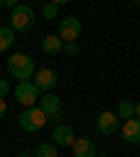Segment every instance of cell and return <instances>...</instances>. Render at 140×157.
<instances>
[{"mask_svg": "<svg viewBox=\"0 0 140 157\" xmlns=\"http://www.w3.org/2000/svg\"><path fill=\"white\" fill-rule=\"evenodd\" d=\"M6 118V98H0V121Z\"/></svg>", "mask_w": 140, "mask_h": 157, "instance_id": "obj_20", "label": "cell"}, {"mask_svg": "<svg viewBox=\"0 0 140 157\" xmlns=\"http://www.w3.org/2000/svg\"><path fill=\"white\" fill-rule=\"evenodd\" d=\"M73 140H76V132H73L70 124H56L53 126V132H51L53 146H73Z\"/></svg>", "mask_w": 140, "mask_h": 157, "instance_id": "obj_9", "label": "cell"}, {"mask_svg": "<svg viewBox=\"0 0 140 157\" xmlns=\"http://www.w3.org/2000/svg\"><path fill=\"white\" fill-rule=\"evenodd\" d=\"M17 157H34V151H20Z\"/></svg>", "mask_w": 140, "mask_h": 157, "instance_id": "obj_22", "label": "cell"}, {"mask_svg": "<svg viewBox=\"0 0 140 157\" xmlns=\"http://www.w3.org/2000/svg\"><path fill=\"white\" fill-rule=\"evenodd\" d=\"M31 82L36 84V90H39V93H51V90L56 87V82H59V76H56V70H53V67H36V73H34Z\"/></svg>", "mask_w": 140, "mask_h": 157, "instance_id": "obj_8", "label": "cell"}, {"mask_svg": "<svg viewBox=\"0 0 140 157\" xmlns=\"http://www.w3.org/2000/svg\"><path fill=\"white\" fill-rule=\"evenodd\" d=\"M45 124H48V115L39 107H25L20 112V126L25 132H39V129H45Z\"/></svg>", "mask_w": 140, "mask_h": 157, "instance_id": "obj_4", "label": "cell"}, {"mask_svg": "<svg viewBox=\"0 0 140 157\" xmlns=\"http://www.w3.org/2000/svg\"><path fill=\"white\" fill-rule=\"evenodd\" d=\"M20 6V0H0V9H14Z\"/></svg>", "mask_w": 140, "mask_h": 157, "instance_id": "obj_19", "label": "cell"}, {"mask_svg": "<svg viewBox=\"0 0 140 157\" xmlns=\"http://www.w3.org/2000/svg\"><path fill=\"white\" fill-rule=\"evenodd\" d=\"M134 118H140V101L134 104Z\"/></svg>", "mask_w": 140, "mask_h": 157, "instance_id": "obj_23", "label": "cell"}, {"mask_svg": "<svg viewBox=\"0 0 140 157\" xmlns=\"http://www.w3.org/2000/svg\"><path fill=\"white\" fill-rule=\"evenodd\" d=\"M9 93H11V84L6 82V78H0V98H6Z\"/></svg>", "mask_w": 140, "mask_h": 157, "instance_id": "obj_18", "label": "cell"}, {"mask_svg": "<svg viewBox=\"0 0 140 157\" xmlns=\"http://www.w3.org/2000/svg\"><path fill=\"white\" fill-rule=\"evenodd\" d=\"M121 137H123V143H129V146L140 143V118H129V121L121 124Z\"/></svg>", "mask_w": 140, "mask_h": 157, "instance_id": "obj_10", "label": "cell"}, {"mask_svg": "<svg viewBox=\"0 0 140 157\" xmlns=\"http://www.w3.org/2000/svg\"><path fill=\"white\" fill-rule=\"evenodd\" d=\"M115 115L121 118V121H129V118H134V101H129V98H121L115 107Z\"/></svg>", "mask_w": 140, "mask_h": 157, "instance_id": "obj_13", "label": "cell"}, {"mask_svg": "<svg viewBox=\"0 0 140 157\" xmlns=\"http://www.w3.org/2000/svg\"><path fill=\"white\" fill-rule=\"evenodd\" d=\"M11 95H14V101L25 109V107H36V101H39L42 93L36 90L34 82H17V87H11Z\"/></svg>", "mask_w": 140, "mask_h": 157, "instance_id": "obj_3", "label": "cell"}, {"mask_svg": "<svg viewBox=\"0 0 140 157\" xmlns=\"http://www.w3.org/2000/svg\"><path fill=\"white\" fill-rule=\"evenodd\" d=\"M62 53H67V56H76V53H78V45H76V42H65Z\"/></svg>", "mask_w": 140, "mask_h": 157, "instance_id": "obj_17", "label": "cell"}, {"mask_svg": "<svg viewBox=\"0 0 140 157\" xmlns=\"http://www.w3.org/2000/svg\"><path fill=\"white\" fill-rule=\"evenodd\" d=\"M6 67H9V73L17 78V82H31L34 73H36V65H34V59L28 53H11Z\"/></svg>", "mask_w": 140, "mask_h": 157, "instance_id": "obj_1", "label": "cell"}, {"mask_svg": "<svg viewBox=\"0 0 140 157\" xmlns=\"http://www.w3.org/2000/svg\"><path fill=\"white\" fill-rule=\"evenodd\" d=\"M134 3H140V0H134Z\"/></svg>", "mask_w": 140, "mask_h": 157, "instance_id": "obj_24", "label": "cell"}, {"mask_svg": "<svg viewBox=\"0 0 140 157\" xmlns=\"http://www.w3.org/2000/svg\"><path fill=\"white\" fill-rule=\"evenodd\" d=\"M39 14H42L45 20H59V6H56V3H51V0H48V3L42 6V11H39Z\"/></svg>", "mask_w": 140, "mask_h": 157, "instance_id": "obj_16", "label": "cell"}, {"mask_svg": "<svg viewBox=\"0 0 140 157\" xmlns=\"http://www.w3.org/2000/svg\"><path fill=\"white\" fill-rule=\"evenodd\" d=\"M70 151H73V157H98V149H95V143L90 137H76Z\"/></svg>", "mask_w": 140, "mask_h": 157, "instance_id": "obj_11", "label": "cell"}, {"mask_svg": "<svg viewBox=\"0 0 140 157\" xmlns=\"http://www.w3.org/2000/svg\"><path fill=\"white\" fill-rule=\"evenodd\" d=\"M56 149H59V146H53L51 140H45V143H39V146L34 149V157H59Z\"/></svg>", "mask_w": 140, "mask_h": 157, "instance_id": "obj_15", "label": "cell"}, {"mask_svg": "<svg viewBox=\"0 0 140 157\" xmlns=\"http://www.w3.org/2000/svg\"><path fill=\"white\" fill-rule=\"evenodd\" d=\"M9 23H11L14 34H25V31H31L36 25V11L28 3H20V6L11 9V20H9Z\"/></svg>", "mask_w": 140, "mask_h": 157, "instance_id": "obj_2", "label": "cell"}, {"mask_svg": "<svg viewBox=\"0 0 140 157\" xmlns=\"http://www.w3.org/2000/svg\"><path fill=\"white\" fill-rule=\"evenodd\" d=\"M14 31H11V25H0V53H6L11 45H14Z\"/></svg>", "mask_w": 140, "mask_h": 157, "instance_id": "obj_14", "label": "cell"}, {"mask_svg": "<svg viewBox=\"0 0 140 157\" xmlns=\"http://www.w3.org/2000/svg\"><path fill=\"white\" fill-rule=\"evenodd\" d=\"M56 36L62 39V42H76V39L81 36V20H78V17H62V20H59Z\"/></svg>", "mask_w": 140, "mask_h": 157, "instance_id": "obj_5", "label": "cell"}, {"mask_svg": "<svg viewBox=\"0 0 140 157\" xmlns=\"http://www.w3.org/2000/svg\"><path fill=\"white\" fill-rule=\"evenodd\" d=\"M95 126L101 135H118L121 132V118H118L112 109H101L95 115Z\"/></svg>", "mask_w": 140, "mask_h": 157, "instance_id": "obj_6", "label": "cell"}, {"mask_svg": "<svg viewBox=\"0 0 140 157\" xmlns=\"http://www.w3.org/2000/svg\"><path fill=\"white\" fill-rule=\"evenodd\" d=\"M39 48H42V53H48V56H59V53H62V48H65V42H62L56 34H48V36H42Z\"/></svg>", "mask_w": 140, "mask_h": 157, "instance_id": "obj_12", "label": "cell"}, {"mask_svg": "<svg viewBox=\"0 0 140 157\" xmlns=\"http://www.w3.org/2000/svg\"><path fill=\"white\" fill-rule=\"evenodd\" d=\"M51 3H56V6H65V3H73V0H51Z\"/></svg>", "mask_w": 140, "mask_h": 157, "instance_id": "obj_21", "label": "cell"}, {"mask_svg": "<svg viewBox=\"0 0 140 157\" xmlns=\"http://www.w3.org/2000/svg\"><path fill=\"white\" fill-rule=\"evenodd\" d=\"M39 109L48 115V121H56L59 124V115H62V98L56 93H42L39 95Z\"/></svg>", "mask_w": 140, "mask_h": 157, "instance_id": "obj_7", "label": "cell"}]
</instances>
